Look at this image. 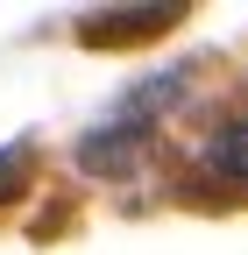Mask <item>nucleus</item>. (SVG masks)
I'll return each instance as SVG.
<instances>
[{"instance_id":"nucleus-1","label":"nucleus","mask_w":248,"mask_h":255,"mask_svg":"<svg viewBox=\"0 0 248 255\" xmlns=\"http://www.w3.org/2000/svg\"><path fill=\"white\" fill-rule=\"evenodd\" d=\"M177 0L170 7H128V14H85L78 21V36L85 43H149V36H163V28H177Z\"/></svg>"},{"instance_id":"nucleus-2","label":"nucleus","mask_w":248,"mask_h":255,"mask_svg":"<svg viewBox=\"0 0 248 255\" xmlns=\"http://www.w3.org/2000/svg\"><path fill=\"white\" fill-rule=\"evenodd\" d=\"M142 142H149V128L107 121L100 135H85V142H78V163H85V170H128L135 156H142Z\"/></svg>"},{"instance_id":"nucleus-3","label":"nucleus","mask_w":248,"mask_h":255,"mask_svg":"<svg viewBox=\"0 0 248 255\" xmlns=\"http://www.w3.org/2000/svg\"><path fill=\"white\" fill-rule=\"evenodd\" d=\"M213 163H220L227 177H248V121H234V128L213 135Z\"/></svg>"},{"instance_id":"nucleus-4","label":"nucleus","mask_w":248,"mask_h":255,"mask_svg":"<svg viewBox=\"0 0 248 255\" xmlns=\"http://www.w3.org/2000/svg\"><path fill=\"white\" fill-rule=\"evenodd\" d=\"M21 184H28V142H7L0 149V199H14Z\"/></svg>"}]
</instances>
